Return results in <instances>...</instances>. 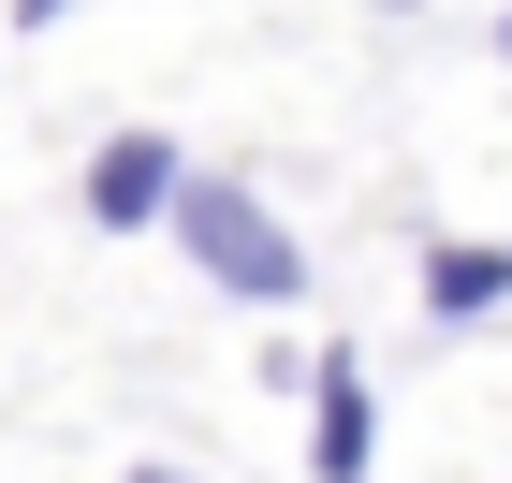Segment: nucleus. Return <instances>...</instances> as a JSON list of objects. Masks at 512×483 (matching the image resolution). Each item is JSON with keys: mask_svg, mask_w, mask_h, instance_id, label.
Returning <instances> with one entry per match:
<instances>
[{"mask_svg": "<svg viewBox=\"0 0 512 483\" xmlns=\"http://www.w3.org/2000/svg\"><path fill=\"white\" fill-rule=\"evenodd\" d=\"M366 454H381L366 352H322V381H308V469H322V483H366Z\"/></svg>", "mask_w": 512, "mask_h": 483, "instance_id": "obj_3", "label": "nucleus"}, {"mask_svg": "<svg viewBox=\"0 0 512 483\" xmlns=\"http://www.w3.org/2000/svg\"><path fill=\"white\" fill-rule=\"evenodd\" d=\"M15 15H30V30H44V15H74V0H15Z\"/></svg>", "mask_w": 512, "mask_h": 483, "instance_id": "obj_6", "label": "nucleus"}, {"mask_svg": "<svg viewBox=\"0 0 512 483\" xmlns=\"http://www.w3.org/2000/svg\"><path fill=\"white\" fill-rule=\"evenodd\" d=\"M512 308V249L498 235H425V322H498Z\"/></svg>", "mask_w": 512, "mask_h": 483, "instance_id": "obj_4", "label": "nucleus"}, {"mask_svg": "<svg viewBox=\"0 0 512 483\" xmlns=\"http://www.w3.org/2000/svg\"><path fill=\"white\" fill-rule=\"evenodd\" d=\"M176 176H191L176 132H103V161H88V220H103V235H161Z\"/></svg>", "mask_w": 512, "mask_h": 483, "instance_id": "obj_2", "label": "nucleus"}, {"mask_svg": "<svg viewBox=\"0 0 512 483\" xmlns=\"http://www.w3.org/2000/svg\"><path fill=\"white\" fill-rule=\"evenodd\" d=\"M498 59H512V15H498Z\"/></svg>", "mask_w": 512, "mask_h": 483, "instance_id": "obj_7", "label": "nucleus"}, {"mask_svg": "<svg viewBox=\"0 0 512 483\" xmlns=\"http://www.w3.org/2000/svg\"><path fill=\"white\" fill-rule=\"evenodd\" d=\"M161 235L191 249V279H205V293H235V308H293V293H308V235H293L249 176H176Z\"/></svg>", "mask_w": 512, "mask_h": 483, "instance_id": "obj_1", "label": "nucleus"}, {"mask_svg": "<svg viewBox=\"0 0 512 483\" xmlns=\"http://www.w3.org/2000/svg\"><path fill=\"white\" fill-rule=\"evenodd\" d=\"M118 483H205V469H161V454H147V469H118Z\"/></svg>", "mask_w": 512, "mask_h": 483, "instance_id": "obj_5", "label": "nucleus"}]
</instances>
